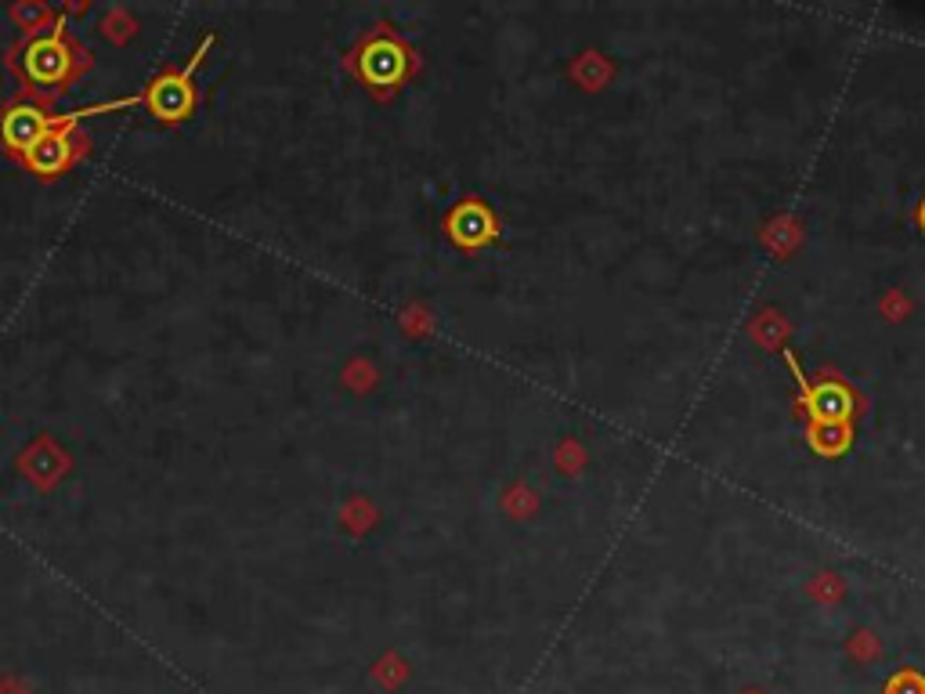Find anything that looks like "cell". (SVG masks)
Wrapping results in <instances>:
<instances>
[{"label":"cell","instance_id":"obj_1","mask_svg":"<svg viewBox=\"0 0 925 694\" xmlns=\"http://www.w3.org/2000/svg\"><path fill=\"white\" fill-rule=\"evenodd\" d=\"M51 127H55V120H48L43 113L29 109V106H19V109H11L4 116V124H0V135H4V141L11 145V149L29 153L40 138L51 135Z\"/></svg>","mask_w":925,"mask_h":694},{"label":"cell","instance_id":"obj_2","mask_svg":"<svg viewBox=\"0 0 925 694\" xmlns=\"http://www.w3.org/2000/svg\"><path fill=\"white\" fill-rule=\"evenodd\" d=\"M196 69L192 62L185 72H171V77H163L153 84V91H148V101H153V113L163 116V120H182L192 106V91H188V72Z\"/></svg>","mask_w":925,"mask_h":694},{"label":"cell","instance_id":"obj_3","mask_svg":"<svg viewBox=\"0 0 925 694\" xmlns=\"http://www.w3.org/2000/svg\"><path fill=\"white\" fill-rule=\"evenodd\" d=\"M26 72L33 77L37 84H55L62 80L69 72V51L62 48V40L51 37V40H40L29 48L26 55Z\"/></svg>","mask_w":925,"mask_h":694},{"label":"cell","instance_id":"obj_4","mask_svg":"<svg viewBox=\"0 0 925 694\" xmlns=\"http://www.w3.org/2000/svg\"><path fill=\"white\" fill-rule=\"evenodd\" d=\"M29 159V167L40 170V174H51V170H62L66 167V159H69V141L66 135H58V130H51L48 138H40L33 149L26 153Z\"/></svg>","mask_w":925,"mask_h":694},{"label":"cell","instance_id":"obj_5","mask_svg":"<svg viewBox=\"0 0 925 694\" xmlns=\"http://www.w3.org/2000/svg\"><path fill=\"white\" fill-rule=\"evenodd\" d=\"M846 405H849V398L839 388H820L814 394V417L825 423H839V417H846Z\"/></svg>","mask_w":925,"mask_h":694}]
</instances>
